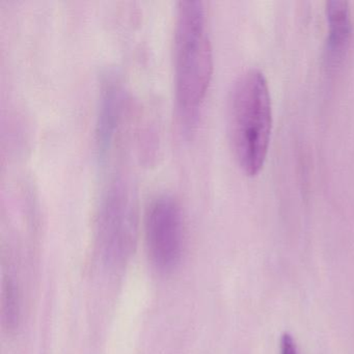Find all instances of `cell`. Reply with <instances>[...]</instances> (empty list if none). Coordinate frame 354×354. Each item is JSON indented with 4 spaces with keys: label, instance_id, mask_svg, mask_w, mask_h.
I'll list each match as a JSON object with an SVG mask.
<instances>
[{
    "label": "cell",
    "instance_id": "obj_8",
    "mask_svg": "<svg viewBox=\"0 0 354 354\" xmlns=\"http://www.w3.org/2000/svg\"><path fill=\"white\" fill-rule=\"evenodd\" d=\"M279 354H298L295 342L289 333L283 335L281 339V353Z\"/></svg>",
    "mask_w": 354,
    "mask_h": 354
},
{
    "label": "cell",
    "instance_id": "obj_6",
    "mask_svg": "<svg viewBox=\"0 0 354 354\" xmlns=\"http://www.w3.org/2000/svg\"><path fill=\"white\" fill-rule=\"evenodd\" d=\"M327 32L325 46V62L327 67L335 70L342 65L352 37L351 13L347 1L330 0L327 1L326 9Z\"/></svg>",
    "mask_w": 354,
    "mask_h": 354
},
{
    "label": "cell",
    "instance_id": "obj_7",
    "mask_svg": "<svg viewBox=\"0 0 354 354\" xmlns=\"http://www.w3.org/2000/svg\"><path fill=\"white\" fill-rule=\"evenodd\" d=\"M16 291L14 289L13 283H8L3 289V321L7 324L8 329H15L18 324V314H19V308H18V300L16 297Z\"/></svg>",
    "mask_w": 354,
    "mask_h": 354
},
{
    "label": "cell",
    "instance_id": "obj_5",
    "mask_svg": "<svg viewBox=\"0 0 354 354\" xmlns=\"http://www.w3.org/2000/svg\"><path fill=\"white\" fill-rule=\"evenodd\" d=\"M122 91L113 80H107L101 94L96 125V146L98 159L105 165L115 146L122 113Z\"/></svg>",
    "mask_w": 354,
    "mask_h": 354
},
{
    "label": "cell",
    "instance_id": "obj_3",
    "mask_svg": "<svg viewBox=\"0 0 354 354\" xmlns=\"http://www.w3.org/2000/svg\"><path fill=\"white\" fill-rule=\"evenodd\" d=\"M136 190L121 174L109 178L103 187L97 209V242L109 262L127 260L136 245L138 234Z\"/></svg>",
    "mask_w": 354,
    "mask_h": 354
},
{
    "label": "cell",
    "instance_id": "obj_2",
    "mask_svg": "<svg viewBox=\"0 0 354 354\" xmlns=\"http://www.w3.org/2000/svg\"><path fill=\"white\" fill-rule=\"evenodd\" d=\"M271 126L272 109L266 78L259 70H248L234 84L229 104L230 142L246 175H257L264 165Z\"/></svg>",
    "mask_w": 354,
    "mask_h": 354
},
{
    "label": "cell",
    "instance_id": "obj_1",
    "mask_svg": "<svg viewBox=\"0 0 354 354\" xmlns=\"http://www.w3.org/2000/svg\"><path fill=\"white\" fill-rule=\"evenodd\" d=\"M212 74V45L204 3L180 1L174 28V82L176 113L184 134L196 129Z\"/></svg>",
    "mask_w": 354,
    "mask_h": 354
},
{
    "label": "cell",
    "instance_id": "obj_4",
    "mask_svg": "<svg viewBox=\"0 0 354 354\" xmlns=\"http://www.w3.org/2000/svg\"><path fill=\"white\" fill-rule=\"evenodd\" d=\"M145 230L153 264L161 272H171L181 261L184 244L181 207L171 194H157L151 201Z\"/></svg>",
    "mask_w": 354,
    "mask_h": 354
}]
</instances>
